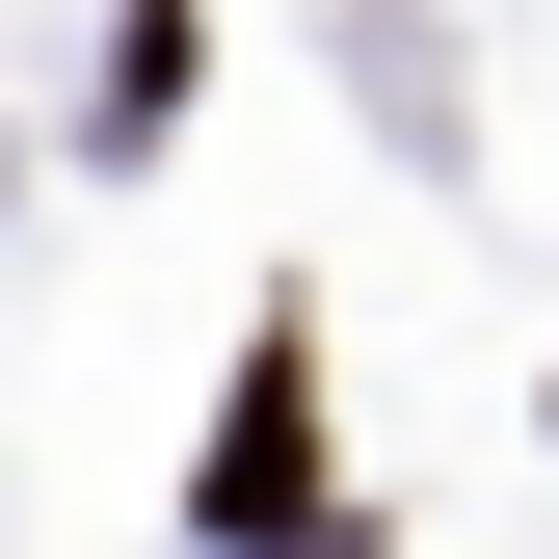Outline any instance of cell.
Segmentation results:
<instances>
[{"label": "cell", "mask_w": 559, "mask_h": 559, "mask_svg": "<svg viewBox=\"0 0 559 559\" xmlns=\"http://www.w3.org/2000/svg\"><path fill=\"white\" fill-rule=\"evenodd\" d=\"M294 507H320V346L266 320L240 346V427H214V533H294Z\"/></svg>", "instance_id": "obj_1"}]
</instances>
